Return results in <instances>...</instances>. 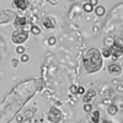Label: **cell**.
<instances>
[{"mask_svg":"<svg viewBox=\"0 0 123 123\" xmlns=\"http://www.w3.org/2000/svg\"><path fill=\"white\" fill-rule=\"evenodd\" d=\"M84 68L87 74L96 73L102 68V55L97 48H90L84 57Z\"/></svg>","mask_w":123,"mask_h":123,"instance_id":"6da1fadb","label":"cell"},{"mask_svg":"<svg viewBox=\"0 0 123 123\" xmlns=\"http://www.w3.org/2000/svg\"><path fill=\"white\" fill-rule=\"evenodd\" d=\"M28 36H30V33H28L27 30L16 28L11 33V41H12V43H15V44H22L28 39Z\"/></svg>","mask_w":123,"mask_h":123,"instance_id":"7a4b0ae2","label":"cell"},{"mask_svg":"<svg viewBox=\"0 0 123 123\" xmlns=\"http://www.w3.org/2000/svg\"><path fill=\"white\" fill-rule=\"evenodd\" d=\"M47 118L50 123H59L62 119H63V115L59 108L57 107H50L48 113H47Z\"/></svg>","mask_w":123,"mask_h":123,"instance_id":"3957f363","label":"cell"},{"mask_svg":"<svg viewBox=\"0 0 123 123\" xmlns=\"http://www.w3.org/2000/svg\"><path fill=\"white\" fill-rule=\"evenodd\" d=\"M110 49H111V57L113 58V60H117L118 58L122 57V54H123V47H122V43H121L119 38H117V41H115L113 44L110 47Z\"/></svg>","mask_w":123,"mask_h":123,"instance_id":"277c9868","label":"cell"},{"mask_svg":"<svg viewBox=\"0 0 123 123\" xmlns=\"http://www.w3.org/2000/svg\"><path fill=\"white\" fill-rule=\"evenodd\" d=\"M12 7L16 11H26L30 6L28 0H12Z\"/></svg>","mask_w":123,"mask_h":123,"instance_id":"5b68a950","label":"cell"},{"mask_svg":"<svg viewBox=\"0 0 123 123\" xmlns=\"http://www.w3.org/2000/svg\"><path fill=\"white\" fill-rule=\"evenodd\" d=\"M55 25H57L55 18L52 17V16H47V17H44V18L42 20V26L44 27V30L50 31V30H53V28L55 27Z\"/></svg>","mask_w":123,"mask_h":123,"instance_id":"8992f818","label":"cell"},{"mask_svg":"<svg viewBox=\"0 0 123 123\" xmlns=\"http://www.w3.org/2000/svg\"><path fill=\"white\" fill-rule=\"evenodd\" d=\"M107 71H108V74L112 75V76H118L122 73V67L119 64H116V63H111L107 67Z\"/></svg>","mask_w":123,"mask_h":123,"instance_id":"52a82bcc","label":"cell"},{"mask_svg":"<svg viewBox=\"0 0 123 123\" xmlns=\"http://www.w3.org/2000/svg\"><path fill=\"white\" fill-rule=\"evenodd\" d=\"M27 25V18L25 16L17 15L14 18V27L15 28H25V26Z\"/></svg>","mask_w":123,"mask_h":123,"instance_id":"ba28073f","label":"cell"},{"mask_svg":"<svg viewBox=\"0 0 123 123\" xmlns=\"http://www.w3.org/2000/svg\"><path fill=\"white\" fill-rule=\"evenodd\" d=\"M95 96H96V91L94 89H89L87 91H85V94L83 95V100H84L85 104H87V102H90Z\"/></svg>","mask_w":123,"mask_h":123,"instance_id":"9c48e42d","label":"cell"},{"mask_svg":"<svg viewBox=\"0 0 123 123\" xmlns=\"http://www.w3.org/2000/svg\"><path fill=\"white\" fill-rule=\"evenodd\" d=\"M89 121L90 123H98L101 121V113L100 111H94V112H89Z\"/></svg>","mask_w":123,"mask_h":123,"instance_id":"30bf717a","label":"cell"},{"mask_svg":"<svg viewBox=\"0 0 123 123\" xmlns=\"http://www.w3.org/2000/svg\"><path fill=\"white\" fill-rule=\"evenodd\" d=\"M95 14H96L97 16H104V15L106 14V9H105V6H102V5H96Z\"/></svg>","mask_w":123,"mask_h":123,"instance_id":"8fae6325","label":"cell"},{"mask_svg":"<svg viewBox=\"0 0 123 123\" xmlns=\"http://www.w3.org/2000/svg\"><path fill=\"white\" fill-rule=\"evenodd\" d=\"M107 111H108V113H110L111 116H115L117 112H118V106H117V105H111Z\"/></svg>","mask_w":123,"mask_h":123,"instance_id":"7c38bea8","label":"cell"},{"mask_svg":"<svg viewBox=\"0 0 123 123\" xmlns=\"http://www.w3.org/2000/svg\"><path fill=\"white\" fill-rule=\"evenodd\" d=\"M101 55L104 58H111V49H110V47H105L104 49H102Z\"/></svg>","mask_w":123,"mask_h":123,"instance_id":"4fadbf2b","label":"cell"},{"mask_svg":"<svg viewBox=\"0 0 123 123\" xmlns=\"http://www.w3.org/2000/svg\"><path fill=\"white\" fill-rule=\"evenodd\" d=\"M83 10H84L85 12L90 14V12L92 11V10H94V6H92L90 3H86V4H84V5H83Z\"/></svg>","mask_w":123,"mask_h":123,"instance_id":"5bb4252c","label":"cell"},{"mask_svg":"<svg viewBox=\"0 0 123 123\" xmlns=\"http://www.w3.org/2000/svg\"><path fill=\"white\" fill-rule=\"evenodd\" d=\"M31 33H33L35 36H38L41 33V28L37 25H32L31 26Z\"/></svg>","mask_w":123,"mask_h":123,"instance_id":"9a60e30c","label":"cell"},{"mask_svg":"<svg viewBox=\"0 0 123 123\" xmlns=\"http://www.w3.org/2000/svg\"><path fill=\"white\" fill-rule=\"evenodd\" d=\"M84 111H85V112H87V113L92 111V105L90 104V102H87V104H85V105H84Z\"/></svg>","mask_w":123,"mask_h":123,"instance_id":"2e32d148","label":"cell"},{"mask_svg":"<svg viewBox=\"0 0 123 123\" xmlns=\"http://www.w3.org/2000/svg\"><path fill=\"white\" fill-rule=\"evenodd\" d=\"M20 60H21L22 63H27V62L30 60V57H28V54H26V53L21 54V58H20Z\"/></svg>","mask_w":123,"mask_h":123,"instance_id":"e0dca14e","label":"cell"},{"mask_svg":"<svg viewBox=\"0 0 123 123\" xmlns=\"http://www.w3.org/2000/svg\"><path fill=\"white\" fill-rule=\"evenodd\" d=\"M47 43H48L49 46H54V44L57 43V38H55V37H49Z\"/></svg>","mask_w":123,"mask_h":123,"instance_id":"ac0fdd59","label":"cell"},{"mask_svg":"<svg viewBox=\"0 0 123 123\" xmlns=\"http://www.w3.org/2000/svg\"><path fill=\"white\" fill-rule=\"evenodd\" d=\"M16 53H18V54H24V53H25V48H24L21 44H18V47L16 48Z\"/></svg>","mask_w":123,"mask_h":123,"instance_id":"d6986e66","label":"cell"},{"mask_svg":"<svg viewBox=\"0 0 123 123\" xmlns=\"http://www.w3.org/2000/svg\"><path fill=\"white\" fill-rule=\"evenodd\" d=\"M85 91H86V90H85L84 86H79V87H78V94H79V95H84Z\"/></svg>","mask_w":123,"mask_h":123,"instance_id":"ffe728a7","label":"cell"},{"mask_svg":"<svg viewBox=\"0 0 123 123\" xmlns=\"http://www.w3.org/2000/svg\"><path fill=\"white\" fill-rule=\"evenodd\" d=\"M113 42H115V41L112 39V38H110V37L106 38V46H107V47H111L112 44H113Z\"/></svg>","mask_w":123,"mask_h":123,"instance_id":"44dd1931","label":"cell"},{"mask_svg":"<svg viewBox=\"0 0 123 123\" xmlns=\"http://www.w3.org/2000/svg\"><path fill=\"white\" fill-rule=\"evenodd\" d=\"M70 92H71V94H78V86L71 85L70 86Z\"/></svg>","mask_w":123,"mask_h":123,"instance_id":"7402d4cb","label":"cell"},{"mask_svg":"<svg viewBox=\"0 0 123 123\" xmlns=\"http://www.w3.org/2000/svg\"><path fill=\"white\" fill-rule=\"evenodd\" d=\"M17 64H18V60H17V59H12V60H11V65H12L14 68H16Z\"/></svg>","mask_w":123,"mask_h":123,"instance_id":"603a6c76","label":"cell"},{"mask_svg":"<svg viewBox=\"0 0 123 123\" xmlns=\"http://www.w3.org/2000/svg\"><path fill=\"white\" fill-rule=\"evenodd\" d=\"M92 6H96L97 5V3H98V0H90V1H89Z\"/></svg>","mask_w":123,"mask_h":123,"instance_id":"cb8c5ba5","label":"cell"},{"mask_svg":"<svg viewBox=\"0 0 123 123\" xmlns=\"http://www.w3.org/2000/svg\"><path fill=\"white\" fill-rule=\"evenodd\" d=\"M16 119H17V122H18V123H21V122L24 121V117H22V116H18Z\"/></svg>","mask_w":123,"mask_h":123,"instance_id":"d4e9b609","label":"cell"},{"mask_svg":"<svg viewBox=\"0 0 123 123\" xmlns=\"http://www.w3.org/2000/svg\"><path fill=\"white\" fill-rule=\"evenodd\" d=\"M117 90H118V91H122V90H123V85H122V84H119V85L117 86Z\"/></svg>","mask_w":123,"mask_h":123,"instance_id":"484cf974","label":"cell"},{"mask_svg":"<svg viewBox=\"0 0 123 123\" xmlns=\"http://www.w3.org/2000/svg\"><path fill=\"white\" fill-rule=\"evenodd\" d=\"M21 123H31V119H30V118H26V119H24Z\"/></svg>","mask_w":123,"mask_h":123,"instance_id":"4316f807","label":"cell"},{"mask_svg":"<svg viewBox=\"0 0 123 123\" xmlns=\"http://www.w3.org/2000/svg\"><path fill=\"white\" fill-rule=\"evenodd\" d=\"M98 123H112L111 121H107V119H104V121H100Z\"/></svg>","mask_w":123,"mask_h":123,"instance_id":"83f0119b","label":"cell"},{"mask_svg":"<svg viewBox=\"0 0 123 123\" xmlns=\"http://www.w3.org/2000/svg\"><path fill=\"white\" fill-rule=\"evenodd\" d=\"M70 1H73V0H70Z\"/></svg>","mask_w":123,"mask_h":123,"instance_id":"f1b7e54d","label":"cell"}]
</instances>
